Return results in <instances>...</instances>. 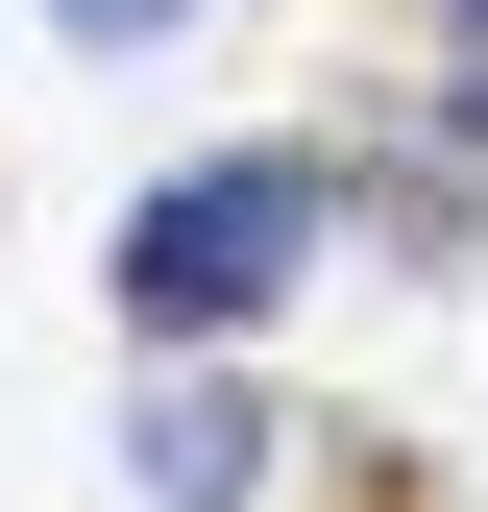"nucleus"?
Instances as JSON below:
<instances>
[{
  "mask_svg": "<svg viewBox=\"0 0 488 512\" xmlns=\"http://www.w3.org/2000/svg\"><path fill=\"white\" fill-rule=\"evenodd\" d=\"M293 269H318V147H196V171H147L122 244H98V293H122V342H147V366L269 342Z\"/></svg>",
  "mask_w": 488,
  "mask_h": 512,
  "instance_id": "1",
  "label": "nucleus"
},
{
  "mask_svg": "<svg viewBox=\"0 0 488 512\" xmlns=\"http://www.w3.org/2000/svg\"><path fill=\"white\" fill-rule=\"evenodd\" d=\"M122 464H147V512H244V488H269V391H244L220 342L147 366V391H122Z\"/></svg>",
  "mask_w": 488,
  "mask_h": 512,
  "instance_id": "2",
  "label": "nucleus"
},
{
  "mask_svg": "<svg viewBox=\"0 0 488 512\" xmlns=\"http://www.w3.org/2000/svg\"><path fill=\"white\" fill-rule=\"evenodd\" d=\"M415 49H440V122L488 147V0H415Z\"/></svg>",
  "mask_w": 488,
  "mask_h": 512,
  "instance_id": "3",
  "label": "nucleus"
},
{
  "mask_svg": "<svg viewBox=\"0 0 488 512\" xmlns=\"http://www.w3.org/2000/svg\"><path fill=\"white\" fill-rule=\"evenodd\" d=\"M49 25H74V49H171L196 0H49Z\"/></svg>",
  "mask_w": 488,
  "mask_h": 512,
  "instance_id": "4",
  "label": "nucleus"
}]
</instances>
